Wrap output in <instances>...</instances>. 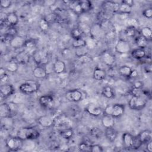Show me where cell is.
Wrapping results in <instances>:
<instances>
[{
  "instance_id": "8992f818",
  "label": "cell",
  "mask_w": 152,
  "mask_h": 152,
  "mask_svg": "<svg viewBox=\"0 0 152 152\" xmlns=\"http://www.w3.org/2000/svg\"><path fill=\"white\" fill-rule=\"evenodd\" d=\"M131 45L129 43L123 39H120L116 43L115 49L116 52L119 54H126L131 51Z\"/></svg>"
},
{
  "instance_id": "e575fe53",
  "label": "cell",
  "mask_w": 152,
  "mask_h": 152,
  "mask_svg": "<svg viewBox=\"0 0 152 152\" xmlns=\"http://www.w3.org/2000/svg\"><path fill=\"white\" fill-rule=\"evenodd\" d=\"M6 69L8 71L11 72H16L18 69V64L15 61H10L6 65Z\"/></svg>"
},
{
  "instance_id": "d4e9b609",
  "label": "cell",
  "mask_w": 152,
  "mask_h": 152,
  "mask_svg": "<svg viewBox=\"0 0 152 152\" xmlns=\"http://www.w3.org/2000/svg\"><path fill=\"white\" fill-rule=\"evenodd\" d=\"M18 22V17L17 15L15 12H10L7 14L5 18V23L10 26H15Z\"/></svg>"
},
{
  "instance_id": "5bb4252c",
  "label": "cell",
  "mask_w": 152,
  "mask_h": 152,
  "mask_svg": "<svg viewBox=\"0 0 152 152\" xmlns=\"http://www.w3.org/2000/svg\"><path fill=\"white\" fill-rule=\"evenodd\" d=\"M12 108L7 103H2L0 106V116L3 118H8L11 116Z\"/></svg>"
},
{
  "instance_id": "816d5d0a",
  "label": "cell",
  "mask_w": 152,
  "mask_h": 152,
  "mask_svg": "<svg viewBox=\"0 0 152 152\" xmlns=\"http://www.w3.org/2000/svg\"><path fill=\"white\" fill-rule=\"evenodd\" d=\"M121 2L124 3V4H125L129 6H131L132 7L133 5H134V1H132V0H124L122 1Z\"/></svg>"
},
{
  "instance_id": "681fc988",
  "label": "cell",
  "mask_w": 152,
  "mask_h": 152,
  "mask_svg": "<svg viewBox=\"0 0 152 152\" xmlns=\"http://www.w3.org/2000/svg\"><path fill=\"white\" fill-rule=\"evenodd\" d=\"M137 76H138V72H137V71L135 70V69H133V70H132V71H131V72L130 74V75L129 76V77L134 78H135V77H136Z\"/></svg>"
},
{
  "instance_id": "74e56055",
  "label": "cell",
  "mask_w": 152,
  "mask_h": 152,
  "mask_svg": "<svg viewBox=\"0 0 152 152\" xmlns=\"http://www.w3.org/2000/svg\"><path fill=\"white\" fill-rule=\"evenodd\" d=\"M80 5L83 13L89 11L92 8L91 2L89 1H87V0L80 1Z\"/></svg>"
},
{
  "instance_id": "277c9868",
  "label": "cell",
  "mask_w": 152,
  "mask_h": 152,
  "mask_svg": "<svg viewBox=\"0 0 152 152\" xmlns=\"http://www.w3.org/2000/svg\"><path fill=\"white\" fill-rule=\"evenodd\" d=\"M39 88L38 83L29 80L21 84L19 87V90L25 94H31L36 92Z\"/></svg>"
},
{
  "instance_id": "bcb514c9",
  "label": "cell",
  "mask_w": 152,
  "mask_h": 152,
  "mask_svg": "<svg viewBox=\"0 0 152 152\" xmlns=\"http://www.w3.org/2000/svg\"><path fill=\"white\" fill-rule=\"evenodd\" d=\"M35 46H36V43L33 40H26L25 45L24 46V47H25L27 49H28V50L32 49Z\"/></svg>"
},
{
  "instance_id": "f35d334b",
  "label": "cell",
  "mask_w": 152,
  "mask_h": 152,
  "mask_svg": "<svg viewBox=\"0 0 152 152\" xmlns=\"http://www.w3.org/2000/svg\"><path fill=\"white\" fill-rule=\"evenodd\" d=\"M82 34H83V32L79 27L74 28L71 31V36L74 40L81 38Z\"/></svg>"
},
{
  "instance_id": "f5cc1de1",
  "label": "cell",
  "mask_w": 152,
  "mask_h": 152,
  "mask_svg": "<svg viewBox=\"0 0 152 152\" xmlns=\"http://www.w3.org/2000/svg\"><path fill=\"white\" fill-rule=\"evenodd\" d=\"M144 70L146 72H150L151 71V64H147L144 67Z\"/></svg>"
},
{
  "instance_id": "3957f363",
  "label": "cell",
  "mask_w": 152,
  "mask_h": 152,
  "mask_svg": "<svg viewBox=\"0 0 152 152\" xmlns=\"http://www.w3.org/2000/svg\"><path fill=\"white\" fill-rule=\"evenodd\" d=\"M147 100L142 96H133L128 102L129 107L134 110H141L146 105Z\"/></svg>"
},
{
  "instance_id": "9a60e30c",
  "label": "cell",
  "mask_w": 152,
  "mask_h": 152,
  "mask_svg": "<svg viewBox=\"0 0 152 152\" xmlns=\"http://www.w3.org/2000/svg\"><path fill=\"white\" fill-rule=\"evenodd\" d=\"M39 103L45 107H50L53 104V97L50 95H43L39 99Z\"/></svg>"
},
{
  "instance_id": "c3c4849f",
  "label": "cell",
  "mask_w": 152,
  "mask_h": 152,
  "mask_svg": "<svg viewBox=\"0 0 152 152\" xmlns=\"http://www.w3.org/2000/svg\"><path fill=\"white\" fill-rule=\"evenodd\" d=\"M143 86H144L143 82L141 81H140V80L134 81V82L133 83V84H132L133 88H138V89L142 88Z\"/></svg>"
},
{
  "instance_id": "1f68e13d",
  "label": "cell",
  "mask_w": 152,
  "mask_h": 152,
  "mask_svg": "<svg viewBox=\"0 0 152 152\" xmlns=\"http://www.w3.org/2000/svg\"><path fill=\"white\" fill-rule=\"evenodd\" d=\"M102 95L107 99H111L113 98L114 96V92L113 91V89L110 86H105L103 88L102 91Z\"/></svg>"
},
{
  "instance_id": "30bf717a",
  "label": "cell",
  "mask_w": 152,
  "mask_h": 152,
  "mask_svg": "<svg viewBox=\"0 0 152 152\" xmlns=\"http://www.w3.org/2000/svg\"><path fill=\"white\" fill-rule=\"evenodd\" d=\"M37 122L42 127L49 128L53 125L54 119L49 116L43 115L37 119Z\"/></svg>"
},
{
  "instance_id": "6da1fadb",
  "label": "cell",
  "mask_w": 152,
  "mask_h": 152,
  "mask_svg": "<svg viewBox=\"0 0 152 152\" xmlns=\"http://www.w3.org/2000/svg\"><path fill=\"white\" fill-rule=\"evenodd\" d=\"M17 136L23 141L26 140H35L40 136L39 131L31 127L20 128L17 133Z\"/></svg>"
},
{
  "instance_id": "7402d4cb",
  "label": "cell",
  "mask_w": 152,
  "mask_h": 152,
  "mask_svg": "<svg viewBox=\"0 0 152 152\" xmlns=\"http://www.w3.org/2000/svg\"><path fill=\"white\" fill-rule=\"evenodd\" d=\"M134 137L129 133L125 132L122 135V141L125 147L132 148L134 144Z\"/></svg>"
},
{
  "instance_id": "f6af8a7d",
  "label": "cell",
  "mask_w": 152,
  "mask_h": 152,
  "mask_svg": "<svg viewBox=\"0 0 152 152\" xmlns=\"http://www.w3.org/2000/svg\"><path fill=\"white\" fill-rule=\"evenodd\" d=\"M142 15L147 18H151L152 17V9L151 8H146L142 12Z\"/></svg>"
},
{
  "instance_id": "4316f807",
  "label": "cell",
  "mask_w": 152,
  "mask_h": 152,
  "mask_svg": "<svg viewBox=\"0 0 152 152\" xmlns=\"http://www.w3.org/2000/svg\"><path fill=\"white\" fill-rule=\"evenodd\" d=\"M132 56L136 59H141L146 56V52L144 49L142 48H136L133 49L131 52Z\"/></svg>"
},
{
  "instance_id": "8fae6325",
  "label": "cell",
  "mask_w": 152,
  "mask_h": 152,
  "mask_svg": "<svg viewBox=\"0 0 152 152\" xmlns=\"http://www.w3.org/2000/svg\"><path fill=\"white\" fill-rule=\"evenodd\" d=\"M26 40L21 36H15L10 42V45L11 47L14 49H18L24 47Z\"/></svg>"
},
{
  "instance_id": "f907efd6",
  "label": "cell",
  "mask_w": 152,
  "mask_h": 152,
  "mask_svg": "<svg viewBox=\"0 0 152 152\" xmlns=\"http://www.w3.org/2000/svg\"><path fill=\"white\" fill-rule=\"evenodd\" d=\"M147 145H146V148L148 151L149 152H151L152 151V140L147 142Z\"/></svg>"
},
{
  "instance_id": "52a82bcc",
  "label": "cell",
  "mask_w": 152,
  "mask_h": 152,
  "mask_svg": "<svg viewBox=\"0 0 152 152\" xmlns=\"http://www.w3.org/2000/svg\"><path fill=\"white\" fill-rule=\"evenodd\" d=\"M65 97L70 102H78L82 99L83 94L78 90H72L68 91L65 93Z\"/></svg>"
},
{
  "instance_id": "7dc6e473",
  "label": "cell",
  "mask_w": 152,
  "mask_h": 152,
  "mask_svg": "<svg viewBox=\"0 0 152 152\" xmlns=\"http://www.w3.org/2000/svg\"><path fill=\"white\" fill-rule=\"evenodd\" d=\"M0 5L2 8H8L11 5V1L9 0H1Z\"/></svg>"
},
{
  "instance_id": "ee69618b",
  "label": "cell",
  "mask_w": 152,
  "mask_h": 152,
  "mask_svg": "<svg viewBox=\"0 0 152 152\" xmlns=\"http://www.w3.org/2000/svg\"><path fill=\"white\" fill-rule=\"evenodd\" d=\"M103 151V147L99 144H91L90 147V151L91 152H102Z\"/></svg>"
},
{
  "instance_id": "484cf974",
  "label": "cell",
  "mask_w": 152,
  "mask_h": 152,
  "mask_svg": "<svg viewBox=\"0 0 152 152\" xmlns=\"http://www.w3.org/2000/svg\"><path fill=\"white\" fill-rule=\"evenodd\" d=\"M93 76L94 79L97 81H102L104 80L106 77V72L105 70L99 68H96L93 71Z\"/></svg>"
},
{
  "instance_id": "2e32d148",
  "label": "cell",
  "mask_w": 152,
  "mask_h": 152,
  "mask_svg": "<svg viewBox=\"0 0 152 152\" xmlns=\"http://www.w3.org/2000/svg\"><path fill=\"white\" fill-rule=\"evenodd\" d=\"M15 60L20 64H26L29 62L30 55L25 50L19 52L15 58Z\"/></svg>"
},
{
  "instance_id": "f546056e",
  "label": "cell",
  "mask_w": 152,
  "mask_h": 152,
  "mask_svg": "<svg viewBox=\"0 0 152 152\" xmlns=\"http://www.w3.org/2000/svg\"><path fill=\"white\" fill-rule=\"evenodd\" d=\"M141 36L145 37L148 41L151 40L152 38V30L149 27H144L141 30Z\"/></svg>"
},
{
  "instance_id": "7a4b0ae2",
  "label": "cell",
  "mask_w": 152,
  "mask_h": 152,
  "mask_svg": "<svg viewBox=\"0 0 152 152\" xmlns=\"http://www.w3.org/2000/svg\"><path fill=\"white\" fill-rule=\"evenodd\" d=\"M124 112L125 106L121 104H108L103 110L104 114L111 115L114 118H119L121 116Z\"/></svg>"
},
{
  "instance_id": "ac0fdd59",
  "label": "cell",
  "mask_w": 152,
  "mask_h": 152,
  "mask_svg": "<svg viewBox=\"0 0 152 152\" xmlns=\"http://www.w3.org/2000/svg\"><path fill=\"white\" fill-rule=\"evenodd\" d=\"M33 75L36 78L42 79L46 77L48 73L44 67L38 65L33 69Z\"/></svg>"
},
{
  "instance_id": "60d3db41",
  "label": "cell",
  "mask_w": 152,
  "mask_h": 152,
  "mask_svg": "<svg viewBox=\"0 0 152 152\" xmlns=\"http://www.w3.org/2000/svg\"><path fill=\"white\" fill-rule=\"evenodd\" d=\"M39 27L42 31H47L49 28L48 21L45 18H41L39 22Z\"/></svg>"
},
{
  "instance_id": "5b68a950",
  "label": "cell",
  "mask_w": 152,
  "mask_h": 152,
  "mask_svg": "<svg viewBox=\"0 0 152 152\" xmlns=\"http://www.w3.org/2000/svg\"><path fill=\"white\" fill-rule=\"evenodd\" d=\"M23 140L16 137H9L5 140V145L11 151H17L21 148Z\"/></svg>"
},
{
  "instance_id": "d6986e66",
  "label": "cell",
  "mask_w": 152,
  "mask_h": 152,
  "mask_svg": "<svg viewBox=\"0 0 152 152\" xmlns=\"http://www.w3.org/2000/svg\"><path fill=\"white\" fill-rule=\"evenodd\" d=\"M53 69L56 74H61L65 71L66 65L64 61L58 59L53 64Z\"/></svg>"
},
{
  "instance_id": "603a6c76",
  "label": "cell",
  "mask_w": 152,
  "mask_h": 152,
  "mask_svg": "<svg viewBox=\"0 0 152 152\" xmlns=\"http://www.w3.org/2000/svg\"><path fill=\"white\" fill-rule=\"evenodd\" d=\"M104 135L106 138L110 142L114 141L118 137V132L113 127L107 128L104 131Z\"/></svg>"
},
{
  "instance_id": "7c38bea8",
  "label": "cell",
  "mask_w": 152,
  "mask_h": 152,
  "mask_svg": "<svg viewBox=\"0 0 152 152\" xmlns=\"http://www.w3.org/2000/svg\"><path fill=\"white\" fill-rule=\"evenodd\" d=\"M0 91L2 96L7 97L12 95L14 93L15 89L12 85L8 83H5L1 86Z\"/></svg>"
},
{
  "instance_id": "8d00e7d4",
  "label": "cell",
  "mask_w": 152,
  "mask_h": 152,
  "mask_svg": "<svg viewBox=\"0 0 152 152\" xmlns=\"http://www.w3.org/2000/svg\"><path fill=\"white\" fill-rule=\"evenodd\" d=\"M88 52V48L87 46H84L80 47L75 49V55L78 58H80L83 56L87 55Z\"/></svg>"
},
{
  "instance_id": "ba28073f",
  "label": "cell",
  "mask_w": 152,
  "mask_h": 152,
  "mask_svg": "<svg viewBox=\"0 0 152 152\" xmlns=\"http://www.w3.org/2000/svg\"><path fill=\"white\" fill-rule=\"evenodd\" d=\"M119 4L114 1H104L102 4V7L106 12H118Z\"/></svg>"
},
{
  "instance_id": "f1b7e54d",
  "label": "cell",
  "mask_w": 152,
  "mask_h": 152,
  "mask_svg": "<svg viewBox=\"0 0 152 152\" xmlns=\"http://www.w3.org/2000/svg\"><path fill=\"white\" fill-rule=\"evenodd\" d=\"M73 134H74V131L71 127L62 129L59 131V135H61V137H62L63 138H65V139L71 138L72 137Z\"/></svg>"
},
{
  "instance_id": "9c48e42d",
  "label": "cell",
  "mask_w": 152,
  "mask_h": 152,
  "mask_svg": "<svg viewBox=\"0 0 152 152\" xmlns=\"http://www.w3.org/2000/svg\"><path fill=\"white\" fill-rule=\"evenodd\" d=\"M103 62L108 66H112L115 62V56L108 51H104L101 55Z\"/></svg>"
},
{
  "instance_id": "b9f144b4",
  "label": "cell",
  "mask_w": 152,
  "mask_h": 152,
  "mask_svg": "<svg viewBox=\"0 0 152 152\" xmlns=\"http://www.w3.org/2000/svg\"><path fill=\"white\" fill-rule=\"evenodd\" d=\"M125 34L127 37H133L136 34V28L134 26H129L125 30Z\"/></svg>"
},
{
  "instance_id": "83f0119b",
  "label": "cell",
  "mask_w": 152,
  "mask_h": 152,
  "mask_svg": "<svg viewBox=\"0 0 152 152\" xmlns=\"http://www.w3.org/2000/svg\"><path fill=\"white\" fill-rule=\"evenodd\" d=\"M69 121L66 119V118H64L63 117L62 118H58L56 119H54V124L53 125H55L56 127L58 128H62V129L69 128L68 126Z\"/></svg>"
},
{
  "instance_id": "ffe728a7",
  "label": "cell",
  "mask_w": 152,
  "mask_h": 152,
  "mask_svg": "<svg viewBox=\"0 0 152 152\" xmlns=\"http://www.w3.org/2000/svg\"><path fill=\"white\" fill-rule=\"evenodd\" d=\"M102 124L105 128L113 127L115 125V118L111 115L104 114L102 118Z\"/></svg>"
},
{
  "instance_id": "4fadbf2b",
  "label": "cell",
  "mask_w": 152,
  "mask_h": 152,
  "mask_svg": "<svg viewBox=\"0 0 152 152\" xmlns=\"http://www.w3.org/2000/svg\"><path fill=\"white\" fill-rule=\"evenodd\" d=\"M86 110L90 115L94 116H99L103 113V110L101 107L94 104H89L86 107Z\"/></svg>"
},
{
  "instance_id": "d590c367",
  "label": "cell",
  "mask_w": 152,
  "mask_h": 152,
  "mask_svg": "<svg viewBox=\"0 0 152 152\" xmlns=\"http://www.w3.org/2000/svg\"><path fill=\"white\" fill-rule=\"evenodd\" d=\"M131 11H132V7L129 6L122 2L119 4L118 12H119L120 14H128L131 12Z\"/></svg>"
},
{
  "instance_id": "db71d44e",
  "label": "cell",
  "mask_w": 152,
  "mask_h": 152,
  "mask_svg": "<svg viewBox=\"0 0 152 152\" xmlns=\"http://www.w3.org/2000/svg\"><path fill=\"white\" fill-rule=\"evenodd\" d=\"M0 79H1V81L2 82L6 81L8 79V76L7 74H5L4 75H2L0 76Z\"/></svg>"
},
{
  "instance_id": "4dcf8cb0",
  "label": "cell",
  "mask_w": 152,
  "mask_h": 152,
  "mask_svg": "<svg viewBox=\"0 0 152 152\" xmlns=\"http://www.w3.org/2000/svg\"><path fill=\"white\" fill-rule=\"evenodd\" d=\"M148 40L142 36H139L135 39V43L139 48L145 49L147 46Z\"/></svg>"
},
{
  "instance_id": "44dd1931",
  "label": "cell",
  "mask_w": 152,
  "mask_h": 152,
  "mask_svg": "<svg viewBox=\"0 0 152 152\" xmlns=\"http://www.w3.org/2000/svg\"><path fill=\"white\" fill-rule=\"evenodd\" d=\"M47 59V56L41 51H37L34 53V59L37 64H46L48 63Z\"/></svg>"
},
{
  "instance_id": "cb8c5ba5",
  "label": "cell",
  "mask_w": 152,
  "mask_h": 152,
  "mask_svg": "<svg viewBox=\"0 0 152 152\" xmlns=\"http://www.w3.org/2000/svg\"><path fill=\"white\" fill-rule=\"evenodd\" d=\"M68 6L69 9L76 14H81L83 13L80 5V1H70L69 2Z\"/></svg>"
},
{
  "instance_id": "d6a6232c",
  "label": "cell",
  "mask_w": 152,
  "mask_h": 152,
  "mask_svg": "<svg viewBox=\"0 0 152 152\" xmlns=\"http://www.w3.org/2000/svg\"><path fill=\"white\" fill-rule=\"evenodd\" d=\"M132 69L131 67H129L128 65H122L121 66L119 67L118 71L119 73L124 77H129V76L130 75V74L132 71Z\"/></svg>"
},
{
  "instance_id": "836d02e7",
  "label": "cell",
  "mask_w": 152,
  "mask_h": 152,
  "mask_svg": "<svg viewBox=\"0 0 152 152\" xmlns=\"http://www.w3.org/2000/svg\"><path fill=\"white\" fill-rule=\"evenodd\" d=\"M90 134L93 137L96 138L97 139H99L102 137V136L104 134V132L101 129L99 128L98 127H94L90 129Z\"/></svg>"
},
{
  "instance_id": "ab89813d",
  "label": "cell",
  "mask_w": 152,
  "mask_h": 152,
  "mask_svg": "<svg viewBox=\"0 0 152 152\" xmlns=\"http://www.w3.org/2000/svg\"><path fill=\"white\" fill-rule=\"evenodd\" d=\"M84 46H87V42L84 39L82 38L75 39L72 43V46L75 49Z\"/></svg>"
},
{
  "instance_id": "11a10c76",
  "label": "cell",
  "mask_w": 152,
  "mask_h": 152,
  "mask_svg": "<svg viewBox=\"0 0 152 152\" xmlns=\"http://www.w3.org/2000/svg\"><path fill=\"white\" fill-rule=\"evenodd\" d=\"M5 74H6L5 69H4V68L1 67V69H0V76H1V75H4Z\"/></svg>"
},
{
  "instance_id": "7bdbcfd3",
  "label": "cell",
  "mask_w": 152,
  "mask_h": 152,
  "mask_svg": "<svg viewBox=\"0 0 152 152\" xmlns=\"http://www.w3.org/2000/svg\"><path fill=\"white\" fill-rule=\"evenodd\" d=\"M91 144L88 142L87 141H83L79 144L78 148L80 151H90V147H91Z\"/></svg>"
},
{
  "instance_id": "e0dca14e",
  "label": "cell",
  "mask_w": 152,
  "mask_h": 152,
  "mask_svg": "<svg viewBox=\"0 0 152 152\" xmlns=\"http://www.w3.org/2000/svg\"><path fill=\"white\" fill-rule=\"evenodd\" d=\"M137 137L142 144L147 143L152 140V133L151 131L148 129H145L141 131L137 135Z\"/></svg>"
}]
</instances>
